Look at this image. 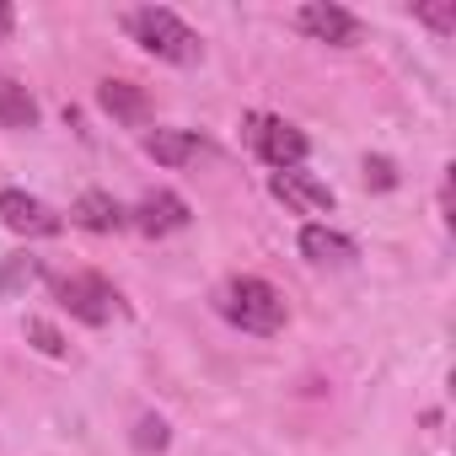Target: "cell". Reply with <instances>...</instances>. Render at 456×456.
<instances>
[{
    "label": "cell",
    "instance_id": "6",
    "mask_svg": "<svg viewBox=\"0 0 456 456\" xmlns=\"http://www.w3.org/2000/svg\"><path fill=\"white\" fill-rule=\"evenodd\" d=\"M269 193L290 209V215H333V188L328 183H317L312 172H301V167H290V172H269Z\"/></svg>",
    "mask_w": 456,
    "mask_h": 456
},
{
    "label": "cell",
    "instance_id": "16",
    "mask_svg": "<svg viewBox=\"0 0 456 456\" xmlns=\"http://www.w3.org/2000/svg\"><path fill=\"white\" fill-rule=\"evenodd\" d=\"M413 17H419L424 28H435L440 38H451V33H456V0H440V6H413Z\"/></svg>",
    "mask_w": 456,
    "mask_h": 456
},
{
    "label": "cell",
    "instance_id": "10",
    "mask_svg": "<svg viewBox=\"0 0 456 456\" xmlns=\"http://www.w3.org/2000/svg\"><path fill=\"white\" fill-rule=\"evenodd\" d=\"M209 145L193 134V129H151L145 134V156H156L161 167H188V161H199Z\"/></svg>",
    "mask_w": 456,
    "mask_h": 456
},
{
    "label": "cell",
    "instance_id": "13",
    "mask_svg": "<svg viewBox=\"0 0 456 456\" xmlns=\"http://www.w3.org/2000/svg\"><path fill=\"white\" fill-rule=\"evenodd\" d=\"M97 102H102L113 118H124V124H140V118H145V97H140L129 81H102Z\"/></svg>",
    "mask_w": 456,
    "mask_h": 456
},
{
    "label": "cell",
    "instance_id": "14",
    "mask_svg": "<svg viewBox=\"0 0 456 456\" xmlns=\"http://www.w3.org/2000/svg\"><path fill=\"white\" fill-rule=\"evenodd\" d=\"M33 280H44V264H38L33 253H12V258H6V274H0V296H17V290L33 285Z\"/></svg>",
    "mask_w": 456,
    "mask_h": 456
},
{
    "label": "cell",
    "instance_id": "8",
    "mask_svg": "<svg viewBox=\"0 0 456 456\" xmlns=\"http://www.w3.org/2000/svg\"><path fill=\"white\" fill-rule=\"evenodd\" d=\"M0 220H6L17 237H60V232H65V220H60L44 199H33V193H22V188H6V193H0Z\"/></svg>",
    "mask_w": 456,
    "mask_h": 456
},
{
    "label": "cell",
    "instance_id": "15",
    "mask_svg": "<svg viewBox=\"0 0 456 456\" xmlns=\"http://www.w3.org/2000/svg\"><path fill=\"white\" fill-rule=\"evenodd\" d=\"M28 338H33V349H38V354H49V360H65V354H70V344L60 338V328H54V322H44V317H28Z\"/></svg>",
    "mask_w": 456,
    "mask_h": 456
},
{
    "label": "cell",
    "instance_id": "5",
    "mask_svg": "<svg viewBox=\"0 0 456 456\" xmlns=\"http://www.w3.org/2000/svg\"><path fill=\"white\" fill-rule=\"evenodd\" d=\"M290 22H296V33H306V38H317V44H333V49H354V44L365 38V22H360L354 12H344V6H328V0L301 6Z\"/></svg>",
    "mask_w": 456,
    "mask_h": 456
},
{
    "label": "cell",
    "instance_id": "11",
    "mask_svg": "<svg viewBox=\"0 0 456 456\" xmlns=\"http://www.w3.org/2000/svg\"><path fill=\"white\" fill-rule=\"evenodd\" d=\"M33 124H38V97L12 70H0V129H33Z\"/></svg>",
    "mask_w": 456,
    "mask_h": 456
},
{
    "label": "cell",
    "instance_id": "3",
    "mask_svg": "<svg viewBox=\"0 0 456 456\" xmlns=\"http://www.w3.org/2000/svg\"><path fill=\"white\" fill-rule=\"evenodd\" d=\"M49 290H54V301L76 317V322H86V328H108L118 312H124V301H118V290L102 280V274H49Z\"/></svg>",
    "mask_w": 456,
    "mask_h": 456
},
{
    "label": "cell",
    "instance_id": "1",
    "mask_svg": "<svg viewBox=\"0 0 456 456\" xmlns=\"http://www.w3.org/2000/svg\"><path fill=\"white\" fill-rule=\"evenodd\" d=\"M209 301H215V312H220L225 322L242 328V333H253V338H274V333L290 322L285 296H280L269 280H258V274H232V280H220Z\"/></svg>",
    "mask_w": 456,
    "mask_h": 456
},
{
    "label": "cell",
    "instance_id": "7",
    "mask_svg": "<svg viewBox=\"0 0 456 456\" xmlns=\"http://www.w3.org/2000/svg\"><path fill=\"white\" fill-rule=\"evenodd\" d=\"M188 220H193V209H188V199L172 193V188H156V193H145V199L129 209V225H134L140 237H172V232H183Z\"/></svg>",
    "mask_w": 456,
    "mask_h": 456
},
{
    "label": "cell",
    "instance_id": "9",
    "mask_svg": "<svg viewBox=\"0 0 456 456\" xmlns=\"http://www.w3.org/2000/svg\"><path fill=\"white\" fill-rule=\"evenodd\" d=\"M70 220H76V225H86V232H102V237H108V232H124V225H129V209H124L113 193H97V188H92V193H81V199H76Z\"/></svg>",
    "mask_w": 456,
    "mask_h": 456
},
{
    "label": "cell",
    "instance_id": "4",
    "mask_svg": "<svg viewBox=\"0 0 456 456\" xmlns=\"http://www.w3.org/2000/svg\"><path fill=\"white\" fill-rule=\"evenodd\" d=\"M248 145L258 151V161L264 167H274V172H290V167H301L306 161V134L290 124V118H280V113H248Z\"/></svg>",
    "mask_w": 456,
    "mask_h": 456
},
{
    "label": "cell",
    "instance_id": "12",
    "mask_svg": "<svg viewBox=\"0 0 456 456\" xmlns=\"http://www.w3.org/2000/svg\"><path fill=\"white\" fill-rule=\"evenodd\" d=\"M301 253H306L312 264H354V258H360L354 237L328 232V225H306V232H301Z\"/></svg>",
    "mask_w": 456,
    "mask_h": 456
},
{
    "label": "cell",
    "instance_id": "17",
    "mask_svg": "<svg viewBox=\"0 0 456 456\" xmlns=\"http://www.w3.org/2000/svg\"><path fill=\"white\" fill-rule=\"evenodd\" d=\"M167 440H172V435H167V419L145 413V419L134 424V445H140V451H167Z\"/></svg>",
    "mask_w": 456,
    "mask_h": 456
},
{
    "label": "cell",
    "instance_id": "2",
    "mask_svg": "<svg viewBox=\"0 0 456 456\" xmlns=\"http://www.w3.org/2000/svg\"><path fill=\"white\" fill-rule=\"evenodd\" d=\"M124 33H129L145 54L167 60V65H199V60H204V38H199L177 12H167V6L124 12Z\"/></svg>",
    "mask_w": 456,
    "mask_h": 456
},
{
    "label": "cell",
    "instance_id": "18",
    "mask_svg": "<svg viewBox=\"0 0 456 456\" xmlns=\"http://www.w3.org/2000/svg\"><path fill=\"white\" fill-rule=\"evenodd\" d=\"M12 33H17V12L6 6V0H0V44H6Z\"/></svg>",
    "mask_w": 456,
    "mask_h": 456
}]
</instances>
